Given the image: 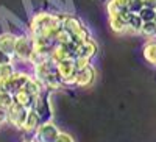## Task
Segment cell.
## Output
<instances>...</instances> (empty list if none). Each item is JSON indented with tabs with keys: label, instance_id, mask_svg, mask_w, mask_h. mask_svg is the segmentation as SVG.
Listing matches in <instances>:
<instances>
[{
	"label": "cell",
	"instance_id": "28",
	"mask_svg": "<svg viewBox=\"0 0 156 142\" xmlns=\"http://www.w3.org/2000/svg\"><path fill=\"white\" fill-rule=\"evenodd\" d=\"M11 61H14L12 55H9V53H5L3 50H0V66H2V64H6V62H11Z\"/></svg>",
	"mask_w": 156,
	"mask_h": 142
},
{
	"label": "cell",
	"instance_id": "24",
	"mask_svg": "<svg viewBox=\"0 0 156 142\" xmlns=\"http://www.w3.org/2000/svg\"><path fill=\"white\" fill-rule=\"evenodd\" d=\"M126 6L129 12H137L144 8V0H126Z\"/></svg>",
	"mask_w": 156,
	"mask_h": 142
},
{
	"label": "cell",
	"instance_id": "2",
	"mask_svg": "<svg viewBox=\"0 0 156 142\" xmlns=\"http://www.w3.org/2000/svg\"><path fill=\"white\" fill-rule=\"evenodd\" d=\"M33 51V41L31 36L25 31L17 33V41H16V47H14V53H12V58L17 62H23L28 64L30 55Z\"/></svg>",
	"mask_w": 156,
	"mask_h": 142
},
{
	"label": "cell",
	"instance_id": "32",
	"mask_svg": "<svg viewBox=\"0 0 156 142\" xmlns=\"http://www.w3.org/2000/svg\"><path fill=\"white\" fill-rule=\"evenodd\" d=\"M153 20H154V22H156V9H154V19H153Z\"/></svg>",
	"mask_w": 156,
	"mask_h": 142
},
{
	"label": "cell",
	"instance_id": "19",
	"mask_svg": "<svg viewBox=\"0 0 156 142\" xmlns=\"http://www.w3.org/2000/svg\"><path fill=\"white\" fill-rule=\"evenodd\" d=\"M27 91H30L33 95H39V94H42L44 91H45V86H44V83L39 80V78H36V76H33V73H31V76H30V80L27 81V84L23 86Z\"/></svg>",
	"mask_w": 156,
	"mask_h": 142
},
{
	"label": "cell",
	"instance_id": "18",
	"mask_svg": "<svg viewBox=\"0 0 156 142\" xmlns=\"http://www.w3.org/2000/svg\"><path fill=\"white\" fill-rule=\"evenodd\" d=\"M142 55H144V59L151 64V66H156V39L154 41H147L144 48H142Z\"/></svg>",
	"mask_w": 156,
	"mask_h": 142
},
{
	"label": "cell",
	"instance_id": "7",
	"mask_svg": "<svg viewBox=\"0 0 156 142\" xmlns=\"http://www.w3.org/2000/svg\"><path fill=\"white\" fill-rule=\"evenodd\" d=\"M8 112V123L16 128V130H23V125H25V120H27V114H28V109H25L23 106H20L19 103H12V105L6 109Z\"/></svg>",
	"mask_w": 156,
	"mask_h": 142
},
{
	"label": "cell",
	"instance_id": "21",
	"mask_svg": "<svg viewBox=\"0 0 156 142\" xmlns=\"http://www.w3.org/2000/svg\"><path fill=\"white\" fill-rule=\"evenodd\" d=\"M53 41H55V44L67 45V44H70V42H72V34H70L66 28H59V30H58V33H56V34H55V37H53Z\"/></svg>",
	"mask_w": 156,
	"mask_h": 142
},
{
	"label": "cell",
	"instance_id": "6",
	"mask_svg": "<svg viewBox=\"0 0 156 142\" xmlns=\"http://www.w3.org/2000/svg\"><path fill=\"white\" fill-rule=\"evenodd\" d=\"M58 133H59V128L53 123V120H47L36 128V131L31 134V139L34 142H53Z\"/></svg>",
	"mask_w": 156,
	"mask_h": 142
},
{
	"label": "cell",
	"instance_id": "3",
	"mask_svg": "<svg viewBox=\"0 0 156 142\" xmlns=\"http://www.w3.org/2000/svg\"><path fill=\"white\" fill-rule=\"evenodd\" d=\"M31 76V72H27V70H16L11 76L8 78H0L2 80V91H6L9 94L14 95L19 89H22L27 81L30 80Z\"/></svg>",
	"mask_w": 156,
	"mask_h": 142
},
{
	"label": "cell",
	"instance_id": "29",
	"mask_svg": "<svg viewBox=\"0 0 156 142\" xmlns=\"http://www.w3.org/2000/svg\"><path fill=\"white\" fill-rule=\"evenodd\" d=\"M5 123H8V112L5 108H0V126H3Z\"/></svg>",
	"mask_w": 156,
	"mask_h": 142
},
{
	"label": "cell",
	"instance_id": "13",
	"mask_svg": "<svg viewBox=\"0 0 156 142\" xmlns=\"http://www.w3.org/2000/svg\"><path fill=\"white\" fill-rule=\"evenodd\" d=\"M17 41V34L12 31H3L0 33V50H3L5 53L12 55L14 53V47Z\"/></svg>",
	"mask_w": 156,
	"mask_h": 142
},
{
	"label": "cell",
	"instance_id": "26",
	"mask_svg": "<svg viewBox=\"0 0 156 142\" xmlns=\"http://www.w3.org/2000/svg\"><path fill=\"white\" fill-rule=\"evenodd\" d=\"M53 142H75V140H73V137H72L69 133H66V131H59L58 136H56V139H55Z\"/></svg>",
	"mask_w": 156,
	"mask_h": 142
},
{
	"label": "cell",
	"instance_id": "8",
	"mask_svg": "<svg viewBox=\"0 0 156 142\" xmlns=\"http://www.w3.org/2000/svg\"><path fill=\"white\" fill-rule=\"evenodd\" d=\"M95 76H97V72H95V67L92 64L86 66L84 69H80L76 72V81H75V87H80V89H86V87H90L95 81Z\"/></svg>",
	"mask_w": 156,
	"mask_h": 142
},
{
	"label": "cell",
	"instance_id": "31",
	"mask_svg": "<svg viewBox=\"0 0 156 142\" xmlns=\"http://www.w3.org/2000/svg\"><path fill=\"white\" fill-rule=\"evenodd\" d=\"M22 142H34V140H33V139H23Z\"/></svg>",
	"mask_w": 156,
	"mask_h": 142
},
{
	"label": "cell",
	"instance_id": "17",
	"mask_svg": "<svg viewBox=\"0 0 156 142\" xmlns=\"http://www.w3.org/2000/svg\"><path fill=\"white\" fill-rule=\"evenodd\" d=\"M142 23H144V20L140 19L139 14H136V12H131L126 20V33L129 34H139L140 33V28H142Z\"/></svg>",
	"mask_w": 156,
	"mask_h": 142
},
{
	"label": "cell",
	"instance_id": "22",
	"mask_svg": "<svg viewBox=\"0 0 156 142\" xmlns=\"http://www.w3.org/2000/svg\"><path fill=\"white\" fill-rule=\"evenodd\" d=\"M16 70H17V69H16L14 61L6 62V64H2V66H0V78H8V76H11Z\"/></svg>",
	"mask_w": 156,
	"mask_h": 142
},
{
	"label": "cell",
	"instance_id": "1",
	"mask_svg": "<svg viewBox=\"0 0 156 142\" xmlns=\"http://www.w3.org/2000/svg\"><path fill=\"white\" fill-rule=\"evenodd\" d=\"M66 12H50V11H37L33 12L28 23L30 36H45L53 39L59 28H62V22Z\"/></svg>",
	"mask_w": 156,
	"mask_h": 142
},
{
	"label": "cell",
	"instance_id": "12",
	"mask_svg": "<svg viewBox=\"0 0 156 142\" xmlns=\"http://www.w3.org/2000/svg\"><path fill=\"white\" fill-rule=\"evenodd\" d=\"M44 86H45V91H50V92H55V91H59V89L64 87L62 84V80H61V76L58 73L56 69H51L47 75H45V78L42 80Z\"/></svg>",
	"mask_w": 156,
	"mask_h": 142
},
{
	"label": "cell",
	"instance_id": "23",
	"mask_svg": "<svg viewBox=\"0 0 156 142\" xmlns=\"http://www.w3.org/2000/svg\"><path fill=\"white\" fill-rule=\"evenodd\" d=\"M12 103H14V95L6 91H0V108L8 109Z\"/></svg>",
	"mask_w": 156,
	"mask_h": 142
},
{
	"label": "cell",
	"instance_id": "11",
	"mask_svg": "<svg viewBox=\"0 0 156 142\" xmlns=\"http://www.w3.org/2000/svg\"><path fill=\"white\" fill-rule=\"evenodd\" d=\"M70 58H75V55L72 53V50L69 48V45H62V44H55V47L51 48L50 51V61L51 62H61L64 59H70Z\"/></svg>",
	"mask_w": 156,
	"mask_h": 142
},
{
	"label": "cell",
	"instance_id": "4",
	"mask_svg": "<svg viewBox=\"0 0 156 142\" xmlns=\"http://www.w3.org/2000/svg\"><path fill=\"white\" fill-rule=\"evenodd\" d=\"M56 70L62 80L64 87H75L76 81V66H75V58L70 59H64L56 64Z\"/></svg>",
	"mask_w": 156,
	"mask_h": 142
},
{
	"label": "cell",
	"instance_id": "20",
	"mask_svg": "<svg viewBox=\"0 0 156 142\" xmlns=\"http://www.w3.org/2000/svg\"><path fill=\"white\" fill-rule=\"evenodd\" d=\"M140 36H144L147 41H154L156 39V22L150 20V22H144L140 28Z\"/></svg>",
	"mask_w": 156,
	"mask_h": 142
},
{
	"label": "cell",
	"instance_id": "9",
	"mask_svg": "<svg viewBox=\"0 0 156 142\" xmlns=\"http://www.w3.org/2000/svg\"><path fill=\"white\" fill-rule=\"evenodd\" d=\"M131 12L125 11L119 16H109L108 17V23H109V28L115 33V34H125L126 33V20L129 17Z\"/></svg>",
	"mask_w": 156,
	"mask_h": 142
},
{
	"label": "cell",
	"instance_id": "25",
	"mask_svg": "<svg viewBox=\"0 0 156 142\" xmlns=\"http://www.w3.org/2000/svg\"><path fill=\"white\" fill-rule=\"evenodd\" d=\"M137 14L140 16V19L144 20V22H150V20H153V19H154V9L144 6V8H142V9L137 12Z\"/></svg>",
	"mask_w": 156,
	"mask_h": 142
},
{
	"label": "cell",
	"instance_id": "16",
	"mask_svg": "<svg viewBox=\"0 0 156 142\" xmlns=\"http://www.w3.org/2000/svg\"><path fill=\"white\" fill-rule=\"evenodd\" d=\"M128 11L126 0H106V12L109 16H119L122 12Z\"/></svg>",
	"mask_w": 156,
	"mask_h": 142
},
{
	"label": "cell",
	"instance_id": "5",
	"mask_svg": "<svg viewBox=\"0 0 156 142\" xmlns=\"http://www.w3.org/2000/svg\"><path fill=\"white\" fill-rule=\"evenodd\" d=\"M34 111L39 114L42 122L51 120L53 119V105H51V92L44 91L42 94H39L34 101Z\"/></svg>",
	"mask_w": 156,
	"mask_h": 142
},
{
	"label": "cell",
	"instance_id": "27",
	"mask_svg": "<svg viewBox=\"0 0 156 142\" xmlns=\"http://www.w3.org/2000/svg\"><path fill=\"white\" fill-rule=\"evenodd\" d=\"M89 64H92V61L84 59V58H75V66H76V70L84 69L86 66H89Z\"/></svg>",
	"mask_w": 156,
	"mask_h": 142
},
{
	"label": "cell",
	"instance_id": "30",
	"mask_svg": "<svg viewBox=\"0 0 156 142\" xmlns=\"http://www.w3.org/2000/svg\"><path fill=\"white\" fill-rule=\"evenodd\" d=\"M144 6L151 8V9H156V0H144Z\"/></svg>",
	"mask_w": 156,
	"mask_h": 142
},
{
	"label": "cell",
	"instance_id": "14",
	"mask_svg": "<svg viewBox=\"0 0 156 142\" xmlns=\"http://www.w3.org/2000/svg\"><path fill=\"white\" fill-rule=\"evenodd\" d=\"M14 101L19 103L20 106H23L25 109H31L34 106V101H36V95H33L30 91H27L25 87L19 89V91L14 94Z\"/></svg>",
	"mask_w": 156,
	"mask_h": 142
},
{
	"label": "cell",
	"instance_id": "10",
	"mask_svg": "<svg viewBox=\"0 0 156 142\" xmlns=\"http://www.w3.org/2000/svg\"><path fill=\"white\" fill-rule=\"evenodd\" d=\"M97 50H98V45L97 42L90 37L89 41L83 42L81 45H78L76 48V53H75V58H84V59H89L92 61L97 55Z\"/></svg>",
	"mask_w": 156,
	"mask_h": 142
},
{
	"label": "cell",
	"instance_id": "15",
	"mask_svg": "<svg viewBox=\"0 0 156 142\" xmlns=\"http://www.w3.org/2000/svg\"><path fill=\"white\" fill-rule=\"evenodd\" d=\"M42 123L39 114L34 111V108L28 109V114H27V120H25V125H23V133H28V134H33L36 131V128Z\"/></svg>",
	"mask_w": 156,
	"mask_h": 142
}]
</instances>
